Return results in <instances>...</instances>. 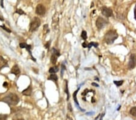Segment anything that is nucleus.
Segmentation results:
<instances>
[{
	"instance_id": "obj_29",
	"label": "nucleus",
	"mask_w": 136,
	"mask_h": 120,
	"mask_svg": "<svg viewBox=\"0 0 136 120\" xmlns=\"http://www.w3.org/2000/svg\"><path fill=\"white\" fill-rule=\"evenodd\" d=\"M50 42H47L46 44H45L44 46H45V47H46V48H47V49H49V47H50Z\"/></svg>"
},
{
	"instance_id": "obj_24",
	"label": "nucleus",
	"mask_w": 136,
	"mask_h": 120,
	"mask_svg": "<svg viewBox=\"0 0 136 120\" xmlns=\"http://www.w3.org/2000/svg\"><path fill=\"white\" fill-rule=\"evenodd\" d=\"M8 118V115L0 114V120H6Z\"/></svg>"
},
{
	"instance_id": "obj_5",
	"label": "nucleus",
	"mask_w": 136,
	"mask_h": 120,
	"mask_svg": "<svg viewBox=\"0 0 136 120\" xmlns=\"http://www.w3.org/2000/svg\"><path fill=\"white\" fill-rule=\"evenodd\" d=\"M101 12L103 16H105L106 18H109L112 16L113 15V12H112V9H111L109 7L103 6L101 9Z\"/></svg>"
},
{
	"instance_id": "obj_35",
	"label": "nucleus",
	"mask_w": 136,
	"mask_h": 120,
	"mask_svg": "<svg viewBox=\"0 0 136 120\" xmlns=\"http://www.w3.org/2000/svg\"><path fill=\"white\" fill-rule=\"evenodd\" d=\"M3 86H4V87H7V82H4V84H3Z\"/></svg>"
},
{
	"instance_id": "obj_11",
	"label": "nucleus",
	"mask_w": 136,
	"mask_h": 120,
	"mask_svg": "<svg viewBox=\"0 0 136 120\" xmlns=\"http://www.w3.org/2000/svg\"><path fill=\"white\" fill-rule=\"evenodd\" d=\"M21 72V70H20L19 67H18V66L16 64V65L13 66V67H12L11 70H10V73L12 74L15 75H18Z\"/></svg>"
},
{
	"instance_id": "obj_28",
	"label": "nucleus",
	"mask_w": 136,
	"mask_h": 120,
	"mask_svg": "<svg viewBox=\"0 0 136 120\" xmlns=\"http://www.w3.org/2000/svg\"><path fill=\"white\" fill-rule=\"evenodd\" d=\"M65 70V66L64 64H62V72H61V76H62L63 75V71H64V70Z\"/></svg>"
},
{
	"instance_id": "obj_26",
	"label": "nucleus",
	"mask_w": 136,
	"mask_h": 120,
	"mask_svg": "<svg viewBox=\"0 0 136 120\" xmlns=\"http://www.w3.org/2000/svg\"><path fill=\"white\" fill-rule=\"evenodd\" d=\"M44 31H45L46 33H47L49 32H50V30L49 29V27H48V24H45V25L44 26Z\"/></svg>"
},
{
	"instance_id": "obj_30",
	"label": "nucleus",
	"mask_w": 136,
	"mask_h": 120,
	"mask_svg": "<svg viewBox=\"0 0 136 120\" xmlns=\"http://www.w3.org/2000/svg\"><path fill=\"white\" fill-rule=\"evenodd\" d=\"M68 110H70V112H72V107L70 103H69V104H68Z\"/></svg>"
},
{
	"instance_id": "obj_18",
	"label": "nucleus",
	"mask_w": 136,
	"mask_h": 120,
	"mask_svg": "<svg viewBox=\"0 0 136 120\" xmlns=\"http://www.w3.org/2000/svg\"><path fill=\"white\" fill-rule=\"evenodd\" d=\"M57 59H58V56H56L55 55H52V56H51L50 58V61L51 63H52L53 64H55L56 63L57 61Z\"/></svg>"
},
{
	"instance_id": "obj_25",
	"label": "nucleus",
	"mask_w": 136,
	"mask_h": 120,
	"mask_svg": "<svg viewBox=\"0 0 136 120\" xmlns=\"http://www.w3.org/2000/svg\"><path fill=\"white\" fill-rule=\"evenodd\" d=\"M16 13H18V14L20 15L25 14V12L23 11L22 9H17V10H16Z\"/></svg>"
},
{
	"instance_id": "obj_36",
	"label": "nucleus",
	"mask_w": 136,
	"mask_h": 120,
	"mask_svg": "<svg viewBox=\"0 0 136 120\" xmlns=\"http://www.w3.org/2000/svg\"><path fill=\"white\" fill-rule=\"evenodd\" d=\"M0 4H1V7H4V6H3V1H1V3H0Z\"/></svg>"
},
{
	"instance_id": "obj_27",
	"label": "nucleus",
	"mask_w": 136,
	"mask_h": 120,
	"mask_svg": "<svg viewBox=\"0 0 136 120\" xmlns=\"http://www.w3.org/2000/svg\"><path fill=\"white\" fill-rule=\"evenodd\" d=\"M0 27H1V28H3V29H4V30L7 31V32H8V33H10V32H11V30H10L9 29L7 28V27H6V26H5V25H4V26H0Z\"/></svg>"
},
{
	"instance_id": "obj_13",
	"label": "nucleus",
	"mask_w": 136,
	"mask_h": 120,
	"mask_svg": "<svg viewBox=\"0 0 136 120\" xmlns=\"http://www.w3.org/2000/svg\"><path fill=\"white\" fill-rule=\"evenodd\" d=\"M12 120H24V119L21 113H16L12 117Z\"/></svg>"
},
{
	"instance_id": "obj_10",
	"label": "nucleus",
	"mask_w": 136,
	"mask_h": 120,
	"mask_svg": "<svg viewBox=\"0 0 136 120\" xmlns=\"http://www.w3.org/2000/svg\"><path fill=\"white\" fill-rule=\"evenodd\" d=\"M6 67H9L8 62L2 56H0V70Z\"/></svg>"
},
{
	"instance_id": "obj_6",
	"label": "nucleus",
	"mask_w": 136,
	"mask_h": 120,
	"mask_svg": "<svg viewBox=\"0 0 136 120\" xmlns=\"http://www.w3.org/2000/svg\"><path fill=\"white\" fill-rule=\"evenodd\" d=\"M46 12V9L45 6L42 4H38L36 7V10L35 12L37 15H40V16H43L45 15Z\"/></svg>"
},
{
	"instance_id": "obj_14",
	"label": "nucleus",
	"mask_w": 136,
	"mask_h": 120,
	"mask_svg": "<svg viewBox=\"0 0 136 120\" xmlns=\"http://www.w3.org/2000/svg\"><path fill=\"white\" fill-rule=\"evenodd\" d=\"M58 71H59L58 66H54V67H51V68L49 69V72L51 73V74H54V73H56Z\"/></svg>"
},
{
	"instance_id": "obj_31",
	"label": "nucleus",
	"mask_w": 136,
	"mask_h": 120,
	"mask_svg": "<svg viewBox=\"0 0 136 120\" xmlns=\"http://www.w3.org/2000/svg\"><path fill=\"white\" fill-rule=\"evenodd\" d=\"M82 46L83 47H84V48H86V47H88V44H86L85 42L83 43L82 44Z\"/></svg>"
},
{
	"instance_id": "obj_17",
	"label": "nucleus",
	"mask_w": 136,
	"mask_h": 120,
	"mask_svg": "<svg viewBox=\"0 0 136 120\" xmlns=\"http://www.w3.org/2000/svg\"><path fill=\"white\" fill-rule=\"evenodd\" d=\"M79 89H78V90H76L75 92H74V93H73V99H74V101H75V103L77 104V105H78L79 107V106L78 101V100H77V97H76L77 93H78V91H79Z\"/></svg>"
},
{
	"instance_id": "obj_22",
	"label": "nucleus",
	"mask_w": 136,
	"mask_h": 120,
	"mask_svg": "<svg viewBox=\"0 0 136 120\" xmlns=\"http://www.w3.org/2000/svg\"><path fill=\"white\" fill-rule=\"evenodd\" d=\"M81 37L83 39L86 40L87 39V33H86V32L85 31V30H83L82 32L81 33Z\"/></svg>"
},
{
	"instance_id": "obj_3",
	"label": "nucleus",
	"mask_w": 136,
	"mask_h": 120,
	"mask_svg": "<svg viewBox=\"0 0 136 120\" xmlns=\"http://www.w3.org/2000/svg\"><path fill=\"white\" fill-rule=\"evenodd\" d=\"M41 20L39 18L35 17L32 21V22L30 24V28H29V31L34 32L36 30L39 28V27L41 25Z\"/></svg>"
},
{
	"instance_id": "obj_32",
	"label": "nucleus",
	"mask_w": 136,
	"mask_h": 120,
	"mask_svg": "<svg viewBox=\"0 0 136 120\" xmlns=\"http://www.w3.org/2000/svg\"><path fill=\"white\" fill-rule=\"evenodd\" d=\"M134 18L136 20V5L135 6V8H134Z\"/></svg>"
},
{
	"instance_id": "obj_20",
	"label": "nucleus",
	"mask_w": 136,
	"mask_h": 120,
	"mask_svg": "<svg viewBox=\"0 0 136 120\" xmlns=\"http://www.w3.org/2000/svg\"><path fill=\"white\" fill-rule=\"evenodd\" d=\"M99 46V44L97 43H95V42H91L89 43V44H88V48L89 49H91V47L92 46H94L95 47H97Z\"/></svg>"
},
{
	"instance_id": "obj_8",
	"label": "nucleus",
	"mask_w": 136,
	"mask_h": 120,
	"mask_svg": "<svg viewBox=\"0 0 136 120\" xmlns=\"http://www.w3.org/2000/svg\"><path fill=\"white\" fill-rule=\"evenodd\" d=\"M19 47H21V48H26V50H27L28 52H29V54L30 55L31 58H32V59L34 61H36V59H35V58H33V55H32V52H31V46L29 45V44H27V43H20L19 44Z\"/></svg>"
},
{
	"instance_id": "obj_7",
	"label": "nucleus",
	"mask_w": 136,
	"mask_h": 120,
	"mask_svg": "<svg viewBox=\"0 0 136 120\" xmlns=\"http://www.w3.org/2000/svg\"><path fill=\"white\" fill-rule=\"evenodd\" d=\"M136 66V56L135 54H131L129 56L128 62V68L129 69H133Z\"/></svg>"
},
{
	"instance_id": "obj_16",
	"label": "nucleus",
	"mask_w": 136,
	"mask_h": 120,
	"mask_svg": "<svg viewBox=\"0 0 136 120\" xmlns=\"http://www.w3.org/2000/svg\"><path fill=\"white\" fill-rule=\"evenodd\" d=\"M64 92H65L66 94H67V100L68 101V100H69V98H70V94H69V88H68V83H67V80H65V87Z\"/></svg>"
},
{
	"instance_id": "obj_15",
	"label": "nucleus",
	"mask_w": 136,
	"mask_h": 120,
	"mask_svg": "<svg viewBox=\"0 0 136 120\" xmlns=\"http://www.w3.org/2000/svg\"><path fill=\"white\" fill-rule=\"evenodd\" d=\"M58 76H57L55 73H54V74H51L50 76H49V78H48V80H52V81H55V82L58 81Z\"/></svg>"
},
{
	"instance_id": "obj_33",
	"label": "nucleus",
	"mask_w": 136,
	"mask_h": 120,
	"mask_svg": "<svg viewBox=\"0 0 136 120\" xmlns=\"http://www.w3.org/2000/svg\"><path fill=\"white\" fill-rule=\"evenodd\" d=\"M0 20L2 21H4V18H3V16H2V15H1V13H0Z\"/></svg>"
},
{
	"instance_id": "obj_21",
	"label": "nucleus",
	"mask_w": 136,
	"mask_h": 120,
	"mask_svg": "<svg viewBox=\"0 0 136 120\" xmlns=\"http://www.w3.org/2000/svg\"><path fill=\"white\" fill-rule=\"evenodd\" d=\"M52 54L55 55L56 56H57L58 57V56H60V54L59 52V50H57V49H56L55 48H53L52 50Z\"/></svg>"
},
{
	"instance_id": "obj_19",
	"label": "nucleus",
	"mask_w": 136,
	"mask_h": 120,
	"mask_svg": "<svg viewBox=\"0 0 136 120\" xmlns=\"http://www.w3.org/2000/svg\"><path fill=\"white\" fill-rule=\"evenodd\" d=\"M129 113L133 116H136V106L132 107L129 110Z\"/></svg>"
},
{
	"instance_id": "obj_4",
	"label": "nucleus",
	"mask_w": 136,
	"mask_h": 120,
	"mask_svg": "<svg viewBox=\"0 0 136 120\" xmlns=\"http://www.w3.org/2000/svg\"><path fill=\"white\" fill-rule=\"evenodd\" d=\"M108 24V21L102 17H98L96 22V25L97 28L99 29V30H101L102 29H103V27L105 26L106 24Z\"/></svg>"
},
{
	"instance_id": "obj_9",
	"label": "nucleus",
	"mask_w": 136,
	"mask_h": 120,
	"mask_svg": "<svg viewBox=\"0 0 136 120\" xmlns=\"http://www.w3.org/2000/svg\"><path fill=\"white\" fill-rule=\"evenodd\" d=\"M59 15L58 13H56L55 15H53V18H52V27L54 29H57L58 27V24H59Z\"/></svg>"
},
{
	"instance_id": "obj_12",
	"label": "nucleus",
	"mask_w": 136,
	"mask_h": 120,
	"mask_svg": "<svg viewBox=\"0 0 136 120\" xmlns=\"http://www.w3.org/2000/svg\"><path fill=\"white\" fill-rule=\"evenodd\" d=\"M32 88L31 86H29V87H27V89H25V90H24L22 92V95H25V96H30L31 95H32Z\"/></svg>"
},
{
	"instance_id": "obj_23",
	"label": "nucleus",
	"mask_w": 136,
	"mask_h": 120,
	"mask_svg": "<svg viewBox=\"0 0 136 120\" xmlns=\"http://www.w3.org/2000/svg\"><path fill=\"white\" fill-rule=\"evenodd\" d=\"M124 81H123V80H121V81H114V83L116 84L117 86H118V87H119V86H122L123 84V83Z\"/></svg>"
},
{
	"instance_id": "obj_34",
	"label": "nucleus",
	"mask_w": 136,
	"mask_h": 120,
	"mask_svg": "<svg viewBox=\"0 0 136 120\" xmlns=\"http://www.w3.org/2000/svg\"><path fill=\"white\" fill-rule=\"evenodd\" d=\"M92 86H96V87H99V85L97 84H96L95 83H93L92 84Z\"/></svg>"
},
{
	"instance_id": "obj_2",
	"label": "nucleus",
	"mask_w": 136,
	"mask_h": 120,
	"mask_svg": "<svg viewBox=\"0 0 136 120\" xmlns=\"http://www.w3.org/2000/svg\"><path fill=\"white\" fill-rule=\"evenodd\" d=\"M119 35L117 32L114 30H110L106 33L104 36V40L108 44H112L116 39L118 38Z\"/></svg>"
},
{
	"instance_id": "obj_1",
	"label": "nucleus",
	"mask_w": 136,
	"mask_h": 120,
	"mask_svg": "<svg viewBox=\"0 0 136 120\" xmlns=\"http://www.w3.org/2000/svg\"><path fill=\"white\" fill-rule=\"evenodd\" d=\"M1 101L6 103L9 106H16L19 102V98L15 93H10L4 96L1 99Z\"/></svg>"
}]
</instances>
